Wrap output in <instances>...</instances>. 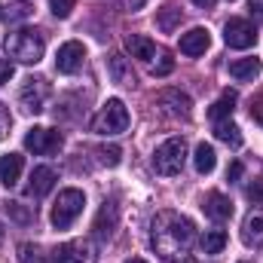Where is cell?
<instances>
[{"instance_id": "cell-1", "label": "cell", "mask_w": 263, "mask_h": 263, "mask_svg": "<svg viewBox=\"0 0 263 263\" xmlns=\"http://www.w3.org/2000/svg\"><path fill=\"white\" fill-rule=\"evenodd\" d=\"M196 239V227L190 217L178 214V211H159L150 223V245L153 251L168 263L184 260V254L190 251Z\"/></svg>"}, {"instance_id": "cell-2", "label": "cell", "mask_w": 263, "mask_h": 263, "mask_svg": "<svg viewBox=\"0 0 263 263\" xmlns=\"http://www.w3.org/2000/svg\"><path fill=\"white\" fill-rule=\"evenodd\" d=\"M46 52V40L37 28H18L6 37V55L22 65H37Z\"/></svg>"}, {"instance_id": "cell-3", "label": "cell", "mask_w": 263, "mask_h": 263, "mask_svg": "<svg viewBox=\"0 0 263 263\" xmlns=\"http://www.w3.org/2000/svg\"><path fill=\"white\" fill-rule=\"evenodd\" d=\"M184 159H187V144H184V138H168V141H162V144L156 147V153H153V168H156L159 175H165V178H175V175H181Z\"/></svg>"}, {"instance_id": "cell-4", "label": "cell", "mask_w": 263, "mask_h": 263, "mask_svg": "<svg viewBox=\"0 0 263 263\" xmlns=\"http://www.w3.org/2000/svg\"><path fill=\"white\" fill-rule=\"evenodd\" d=\"M92 129L98 132V135H123V132L129 129V110H126V104L120 98H107L104 107L95 114Z\"/></svg>"}, {"instance_id": "cell-5", "label": "cell", "mask_w": 263, "mask_h": 263, "mask_svg": "<svg viewBox=\"0 0 263 263\" xmlns=\"http://www.w3.org/2000/svg\"><path fill=\"white\" fill-rule=\"evenodd\" d=\"M83 205H86L83 190H73V187L62 190L59 199H55V205H52V214H49L52 227H55V230H67V227L83 214Z\"/></svg>"}, {"instance_id": "cell-6", "label": "cell", "mask_w": 263, "mask_h": 263, "mask_svg": "<svg viewBox=\"0 0 263 263\" xmlns=\"http://www.w3.org/2000/svg\"><path fill=\"white\" fill-rule=\"evenodd\" d=\"M46 98H49V83L43 77H28L18 89V104L25 114H40L46 110Z\"/></svg>"}, {"instance_id": "cell-7", "label": "cell", "mask_w": 263, "mask_h": 263, "mask_svg": "<svg viewBox=\"0 0 263 263\" xmlns=\"http://www.w3.org/2000/svg\"><path fill=\"white\" fill-rule=\"evenodd\" d=\"M98 260V248L89 239H70L65 245H59L52 251V263H95Z\"/></svg>"}, {"instance_id": "cell-8", "label": "cell", "mask_w": 263, "mask_h": 263, "mask_svg": "<svg viewBox=\"0 0 263 263\" xmlns=\"http://www.w3.org/2000/svg\"><path fill=\"white\" fill-rule=\"evenodd\" d=\"M223 40L230 49H251L257 43V28L248 18H230L223 28Z\"/></svg>"}, {"instance_id": "cell-9", "label": "cell", "mask_w": 263, "mask_h": 263, "mask_svg": "<svg viewBox=\"0 0 263 263\" xmlns=\"http://www.w3.org/2000/svg\"><path fill=\"white\" fill-rule=\"evenodd\" d=\"M25 150L37 153V156L59 153V150H62V135L52 132V129H40V126H34V129H28V135H25Z\"/></svg>"}, {"instance_id": "cell-10", "label": "cell", "mask_w": 263, "mask_h": 263, "mask_svg": "<svg viewBox=\"0 0 263 263\" xmlns=\"http://www.w3.org/2000/svg\"><path fill=\"white\" fill-rule=\"evenodd\" d=\"M83 59H86L83 43L67 40L65 46L59 49V55H55V70H59V73H77V70L83 67Z\"/></svg>"}, {"instance_id": "cell-11", "label": "cell", "mask_w": 263, "mask_h": 263, "mask_svg": "<svg viewBox=\"0 0 263 263\" xmlns=\"http://www.w3.org/2000/svg\"><path fill=\"white\" fill-rule=\"evenodd\" d=\"M159 104L172 114V117H190L193 114V101H190V95H184L181 89H165L162 95H159Z\"/></svg>"}, {"instance_id": "cell-12", "label": "cell", "mask_w": 263, "mask_h": 263, "mask_svg": "<svg viewBox=\"0 0 263 263\" xmlns=\"http://www.w3.org/2000/svg\"><path fill=\"white\" fill-rule=\"evenodd\" d=\"M208 46H211V34H208V28H193V31L181 34V52L190 55V59L205 55Z\"/></svg>"}, {"instance_id": "cell-13", "label": "cell", "mask_w": 263, "mask_h": 263, "mask_svg": "<svg viewBox=\"0 0 263 263\" xmlns=\"http://www.w3.org/2000/svg\"><path fill=\"white\" fill-rule=\"evenodd\" d=\"M107 73L117 86H135V70H132V62L123 55V52H114L107 59Z\"/></svg>"}, {"instance_id": "cell-14", "label": "cell", "mask_w": 263, "mask_h": 263, "mask_svg": "<svg viewBox=\"0 0 263 263\" xmlns=\"http://www.w3.org/2000/svg\"><path fill=\"white\" fill-rule=\"evenodd\" d=\"M22 168H25V159H22L18 153L0 156V184H3L6 190H12V187L18 184V178H22Z\"/></svg>"}, {"instance_id": "cell-15", "label": "cell", "mask_w": 263, "mask_h": 263, "mask_svg": "<svg viewBox=\"0 0 263 263\" xmlns=\"http://www.w3.org/2000/svg\"><path fill=\"white\" fill-rule=\"evenodd\" d=\"M55 187V172L49 168V165H37L34 172H31V184H28V193L34 199H43L49 190Z\"/></svg>"}, {"instance_id": "cell-16", "label": "cell", "mask_w": 263, "mask_h": 263, "mask_svg": "<svg viewBox=\"0 0 263 263\" xmlns=\"http://www.w3.org/2000/svg\"><path fill=\"white\" fill-rule=\"evenodd\" d=\"M202 208H205V214H208L211 220H217V223H223V220L233 217V202L223 196V193H208L205 202H202Z\"/></svg>"}, {"instance_id": "cell-17", "label": "cell", "mask_w": 263, "mask_h": 263, "mask_svg": "<svg viewBox=\"0 0 263 263\" xmlns=\"http://www.w3.org/2000/svg\"><path fill=\"white\" fill-rule=\"evenodd\" d=\"M126 49L132 52V59H138V62H150V59H156V46H153V40H147V37H141V34H129V37H126Z\"/></svg>"}, {"instance_id": "cell-18", "label": "cell", "mask_w": 263, "mask_h": 263, "mask_svg": "<svg viewBox=\"0 0 263 263\" xmlns=\"http://www.w3.org/2000/svg\"><path fill=\"white\" fill-rule=\"evenodd\" d=\"M242 242L248 248H263V214H251L242 227Z\"/></svg>"}, {"instance_id": "cell-19", "label": "cell", "mask_w": 263, "mask_h": 263, "mask_svg": "<svg viewBox=\"0 0 263 263\" xmlns=\"http://www.w3.org/2000/svg\"><path fill=\"white\" fill-rule=\"evenodd\" d=\"M114 227H117V205L114 202H104L98 220H95V236L98 239H110L114 236Z\"/></svg>"}, {"instance_id": "cell-20", "label": "cell", "mask_w": 263, "mask_h": 263, "mask_svg": "<svg viewBox=\"0 0 263 263\" xmlns=\"http://www.w3.org/2000/svg\"><path fill=\"white\" fill-rule=\"evenodd\" d=\"M193 162H196V172L199 175H211L214 165H217V153L211 144H199L196 153H193Z\"/></svg>"}, {"instance_id": "cell-21", "label": "cell", "mask_w": 263, "mask_h": 263, "mask_svg": "<svg viewBox=\"0 0 263 263\" xmlns=\"http://www.w3.org/2000/svg\"><path fill=\"white\" fill-rule=\"evenodd\" d=\"M233 104H236V92H223L211 107H208V117L214 120V123H220V120H230V114H233Z\"/></svg>"}, {"instance_id": "cell-22", "label": "cell", "mask_w": 263, "mask_h": 263, "mask_svg": "<svg viewBox=\"0 0 263 263\" xmlns=\"http://www.w3.org/2000/svg\"><path fill=\"white\" fill-rule=\"evenodd\" d=\"M199 248H202V254H220L227 248V233L223 230H208L199 239Z\"/></svg>"}, {"instance_id": "cell-23", "label": "cell", "mask_w": 263, "mask_h": 263, "mask_svg": "<svg viewBox=\"0 0 263 263\" xmlns=\"http://www.w3.org/2000/svg\"><path fill=\"white\" fill-rule=\"evenodd\" d=\"M214 135H217V141H223L227 147H239V144H242V132H239L236 123H230V120L214 123Z\"/></svg>"}, {"instance_id": "cell-24", "label": "cell", "mask_w": 263, "mask_h": 263, "mask_svg": "<svg viewBox=\"0 0 263 263\" xmlns=\"http://www.w3.org/2000/svg\"><path fill=\"white\" fill-rule=\"evenodd\" d=\"M260 73V59H239L230 65V77L236 80H254Z\"/></svg>"}, {"instance_id": "cell-25", "label": "cell", "mask_w": 263, "mask_h": 263, "mask_svg": "<svg viewBox=\"0 0 263 263\" xmlns=\"http://www.w3.org/2000/svg\"><path fill=\"white\" fill-rule=\"evenodd\" d=\"M156 22H159V28H162L165 34H172V31L181 25V9H175V6H162Z\"/></svg>"}, {"instance_id": "cell-26", "label": "cell", "mask_w": 263, "mask_h": 263, "mask_svg": "<svg viewBox=\"0 0 263 263\" xmlns=\"http://www.w3.org/2000/svg\"><path fill=\"white\" fill-rule=\"evenodd\" d=\"M18 263H43L40 248L31 245V242H22V245H18Z\"/></svg>"}, {"instance_id": "cell-27", "label": "cell", "mask_w": 263, "mask_h": 263, "mask_svg": "<svg viewBox=\"0 0 263 263\" xmlns=\"http://www.w3.org/2000/svg\"><path fill=\"white\" fill-rule=\"evenodd\" d=\"M73 3H77V0H49V9H52L55 18H67V15L73 12Z\"/></svg>"}, {"instance_id": "cell-28", "label": "cell", "mask_w": 263, "mask_h": 263, "mask_svg": "<svg viewBox=\"0 0 263 263\" xmlns=\"http://www.w3.org/2000/svg\"><path fill=\"white\" fill-rule=\"evenodd\" d=\"M6 211H9V217H15L18 223H28V220L34 217V214H31V211H28L22 202H9V205H6Z\"/></svg>"}, {"instance_id": "cell-29", "label": "cell", "mask_w": 263, "mask_h": 263, "mask_svg": "<svg viewBox=\"0 0 263 263\" xmlns=\"http://www.w3.org/2000/svg\"><path fill=\"white\" fill-rule=\"evenodd\" d=\"M172 67H175V59L168 52H159V62L153 65V77H165V73H172Z\"/></svg>"}, {"instance_id": "cell-30", "label": "cell", "mask_w": 263, "mask_h": 263, "mask_svg": "<svg viewBox=\"0 0 263 263\" xmlns=\"http://www.w3.org/2000/svg\"><path fill=\"white\" fill-rule=\"evenodd\" d=\"M98 153H101V162L104 165H120V156H123L120 147H101Z\"/></svg>"}, {"instance_id": "cell-31", "label": "cell", "mask_w": 263, "mask_h": 263, "mask_svg": "<svg viewBox=\"0 0 263 263\" xmlns=\"http://www.w3.org/2000/svg\"><path fill=\"white\" fill-rule=\"evenodd\" d=\"M251 120H254L257 126H263V95L251 101Z\"/></svg>"}, {"instance_id": "cell-32", "label": "cell", "mask_w": 263, "mask_h": 263, "mask_svg": "<svg viewBox=\"0 0 263 263\" xmlns=\"http://www.w3.org/2000/svg\"><path fill=\"white\" fill-rule=\"evenodd\" d=\"M248 196L254 199L257 205H263V181H254V184L248 187Z\"/></svg>"}, {"instance_id": "cell-33", "label": "cell", "mask_w": 263, "mask_h": 263, "mask_svg": "<svg viewBox=\"0 0 263 263\" xmlns=\"http://www.w3.org/2000/svg\"><path fill=\"white\" fill-rule=\"evenodd\" d=\"M9 135V114H6V107L0 104V141Z\"/></svg>"}, {"instance_id": "cell-34", "label": "cell", "mask_w": 263, "mask_h": 263, "mask_svg": "<svg viewBox=\"0 0 263 263\" xmlns=\"http://www.w3.org/2000/svg\"><path fill=\"white\" fill-rule=\"evenodd\" d=\"M12 70H15V67H12V62H0V86L12 80Z\"/></svg>"}, {"instance_id": "cell-35", "label": "cell", "mask_w": 263, "mask_h": 263, "mask_svg": "<svg viewBox=\"0 0 263 263\" xmlns=\"http://www.w3.org/2000/svg\"><path fill=\"white\" fill-rule=\"evenodd\" d=\"M242 172H245V168H242V162H233V165H230V172H227V181H230V184H236V181L242 178Z\"/></svg>"}, {"instance_id": "cell-36", "label": "cell", "mask_w": 263, "mask_h": 263, "mask_svg": "<svg viewBox=\"0 0 263 263\" xmlns=\"http://www.w3.org/2000/svg\"><path fill=\"white\" fill-rule=\"evenodd\" d=\"M248 9H251L254 15H260V18H263V0H248Z\"/></svg>"}, {"instance_id": "cell-37", "label": "cell", "mask_w": 263, "mask_h": 263, "mask_svg": "<svg viewBox=\"0 0 263 263\" xmlns=\"http://www.w3.org/2000/svg\"><path fill=\"white\" fill-rule=\"evenodd\" d=\"M196 6H202V9H208V6H214V0H193Z\"/></svg>"}, {"instance_id": "cell-38", "label": "cell", "mask_w": 263, "mask_h": 263, "mask_svg": "<svg viewBox=\"0 0 263 263\" xmlns=\"http://www.w3.org/2000/svg\"><path fill=\"white\" fill-rule=\"evenodd\" d=\"M141 3H144V0H129V6H135V9H138V6H141Z\"/></svg>"}, {"instance_id": "cell-39", "label": "cell", "mask_w": 263, "mask_h": 263, "mask_svg": "<svg viewBox=\"0 0 263 263\" xmlns=\"http://www.w3.org/2000/svg\"><path fill=\"white\" fill-rule=\"evenodd\" d=\"M126 263H147V260H141V257H132V260H126Z\"/></svg>"}, {"instance_id": "cell-40", "label": "cell", "mask_w": 263, "mask_h": 263, "mask_svg": "<svg viewBox=\"0 0 263 263\" xmlns=\"http://www.w3.org/2000/svg\"><path fill=\"white\" fill-rule=\"evenodd\" d=\"M181 263H196V260H187V257H184V260H181Z\"/></svg>"}, {"instance_id": "cell-41", "label": "cell", "mask_w": 263, "mask_h": 263, "mask_svg": "<svg viewBox=\"0 0 263 263\" xmlns=\"http://www.w3.org/2000/svg\"><path fill=\"white\" fill-rule=\"evenodd\" d=\"M0 242H3V227H0Z\"/></svg>"}]
</instances>
